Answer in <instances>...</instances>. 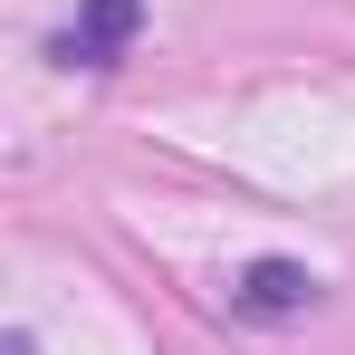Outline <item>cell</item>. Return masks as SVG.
<instances>
[{
  "instance_id": "cell-1",
  "label": "cell",
  "mask_w": 355,
  "mask_h": 355,
  "mask_svg": "<svg viewBox=\"0 0 355 355\" xmlns=\"http://www.w3.org/2000/svg\"><path fill=\"white\" fill-rule=\"evenodd\" d=\"M144 29V0H77V19L58 29V67H116Z\"/></svg>"
},
{
  "instance_id": "cell-2",
  "label": "cell",
  "mask_w": 355,
  "mask_h": 355,
  "mask_svg": "<svg viewBox=\"0 0 355 355\" xmlns=\"http://www.w3.org/2000/svg\"><path fill=\"white\" fill-rule=\"evenodd\" d=\"M240 317H307L317 307V269H297V259H250L231 288Z\"/></svg>"
},
{
  "instance_id": "cell-3",
  "label": "cell",
  "mask_w": 355,
  "mask_h": 355,
  "mask_svg": "<svg viewBox=\"0 0 355 355\" xmlns=\"http://www.w3.org/2000/svg\"><path fill=\"white\" fill-rule=\"evenodd\" d=\"M0 355H39V336H10V346H0Z\"/></svg>"
}]
</instances>
